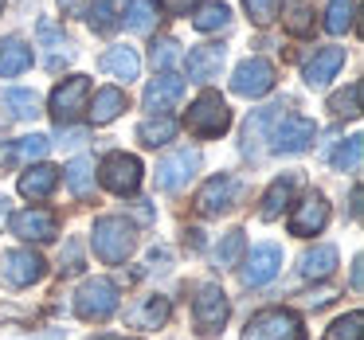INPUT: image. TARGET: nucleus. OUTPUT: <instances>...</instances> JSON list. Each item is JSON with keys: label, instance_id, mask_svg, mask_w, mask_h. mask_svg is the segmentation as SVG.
<instances>
[{"label": "nucleus", "instance_id": "c9c22d12", "mask_svg": "<svg viewBox=\"0 0 364 340\" xmlns=\"http://www.w3.org/2000/svg\"><path fill=\"white\" fill-rule=\"evenodd\" d=\"M333 168H337V172H356V168H360V160H364V137H348L345 145H337V149H333Z\"/></svg>", "mask_w": 364, "mask_h": 340}, {"label": "nucleus", "instance_id": "c756f323", "mask_svg": "<svg viewBox=\"0 0 364 340\" xmlns=\"http://www.w3.org/2000/svg\"><path fill=\"white\" fill-rule=\"evenodd\" d=\"M333 270H337V246H314V251H306L298 262L301 278H329Z\"/></svg>", "mask_w": 364, "mask_h": 340}, {"label": "nucleus", "instance_id": "ddd939ff", "mask_svg": "<svg viewBox=\"0 0 364 340\" xmlns=\"http://www.w3.org/2000/svg\"><path fill=\"white\" fill-rule=\"evenodd\" d=\"M278 270H282V246H278V243H262V246H255V251L243 258V270H239V278H243L247 290H255V285L274 282Z\"/></svg>", "mask_w": 364, "mask_h": 340}, {"label": "nucleus", "instance_id": "4be33fe9", "mask_svg": "<svg viewBox=\"0 0 364 340\" xmlns=\"http://www.w3.org/2000/svg\"><path fill=\"white\" fill-rule=\"evenodd\" d=\"M298 184H301V176L298 172H282L274 184L267 188V196H262V207H259V219H278V215L290 207V199H294V192H298Z\"/></svg>", "mask_w": 364, "mask_h": 340}, {"label": "nucleus", "instance_id": "1a4fd4ad", "mask_svg": "<svg viewBox=\"0 0 364 340\" xmlns=\"http://www.w3.org/2000/svg\"><path fill=\"white\" fill-rule=\"evenodd\" d=\"M43 270H48V262H43L36 251H28V246L9 251L4 258H0V278H4V285H12V290H24V285L40 282Z\"/></svg>", "mask_w": 364, "mask_h": 340}, {"label": "nucleus", "instance_id": "423d86ee", "mask_svg": "<svg viewBox=\"0 0 364 340\" xmlns=\"http://www.w3.org/2000/svg\"><path fill=\"white\" fill-rule=\"evenodd\" d=\"M98 184L114 196H134L141 184V160L134 153H106L98 165Z\"/></svg>", "mask_w": 364, "mask_h": 340}, {"label": "nucleus", "instance_id": "f704fd0d", "mask_svg": "<svg viewBox=\"0 0 364 340\" xmlns=\"http://www.w3.org/2000/svg\"><path fill=\"white\" fill-rule=\"evenodd\" d=\"M247 254V238H243V231H228L223 235V243L215 246V266L220 270H231V266H239V258Z\"/></svg>", "mask_w": 364, "mask_h": 340}, {"label": "nucleus", "instance_id": "37998d69", "mask_svg": "<svg viewBox=\"0 0 364 340\" xmlns=\"http://www.w3.org/2000/svg\"><path fill=\"white\" fill-rule=\"evenodd\" d=\"M161 12H168V16H188V12H196L204 0H153Z\"/></svg>", "mask_w": 364, "mask_h": 340}, {"label": "nucleus", "instance_id": "9d476101", "mask_svg": "<svg viewBox=\"0 0 364 340\" xmlns=\"http://www.w3.org/2000/svg\"><path fill=\"white\" fill-rule=\"evenodd\" d=\"M200 172V149H176L157 165V188L161 192H181Z\"/></svg>", "mask_w": 364, "mask_h": 340}, {"label": "nucleus", "instance_id": "58836bf2", "mask_svg": "<svg viewBox=\"0 0 364 340\" xmlns=\"http://www.w3.org/2000/svg\"><path fill=\"white\" fill-rule=\"evenodd\" d=\"M282 24H286V32L298 35V40H301V35H309V32H314V4H309V0H298V4L282 16Z\"/></svg>", "mask_w": 364, "mask_h": 340}, {"label": "nucleus", "instance_id": "09e8293b", "mask_svg": "<svg viewBox=\"0 0 364 340\" xmlns=\"http://www.w3.org/2000/svg\"><path fill=\"white\" fill-rule=\"evenodd\" d=\"M95 340H118V336H95Z\"/></svg>", "mask_w": 364, "mask_h": 340}, {"label": "nucleus", "instance_id": "79ce46f5", "mask_svg": "<svg viewBox=\"0 0 364 340\" xmlns=\"http://www.w3.org/2000/svg\"><path fill=\"white\" fill-rule=\"evenodd\" d=\"M243 9L259 28H267V24H274V16H278V0H243Z\"/></svg>", "mask_w": 364, "mask_h": 340}, {"label": "nucleus", "instance_id": "393cba45", "mask_svg": "<svg viewBox=\"0 0 364 340\" xmlns=\"http://www.w3.org/2000/svg\"><path fill=\"white\" fill-rule=\"evenodd\" d=\"M55 184H59V168L55 165H36V168H28L24 176H20V196L24 199H48L51 192H55Z\"/></svg>", "mask_w": 364, "mask_h": 340}, {"label": "nucleus", "instance_id": "7c9ffc66", "mask_svg": "<svg viewBox=\"0 0 364 340\" xmlns=\"http://www.w3.org/2000/svg\"><path fill=\"white\" fill-rule=\"evenodd\" d=\"M122 24H126L129 32H137V35L153 32V28H157V4H153V0H126Z\"/></svg>", "mask_w": 364, "mask_h": 340}, {"label": "nucleus", "instance_id": "20e7f679", "mask_svg": "<svg viewBox=\"0 0 364 340\" xmlns=\"http://www.w3.org/2000/svg\"><path fill=\"white\" fill-rule=\"evenodd\" d=\"M87 102H90V79L87 75H71V79H63L55 90H51L48 98V110L51 118H55V126H71V121H79L82 114H87Z\"/></svg>", "mask_w": 364, "mask_h": 340}, {"label": "nucleus", "instance_id": "b1692460", "mask_svg": "<svg viewBox=\"0 0 364 340\" xmlns=\"http://www.w3.org/2000/svg\"><path fill=\"white\" fill-rule=\"evenodd\" d=\"M98 67H102L106 75H114V79H122V82H134L137 75H141V55H137L134 48H126V43H118V48L102 51Z\"/></svg>", "mask_w": 364, "mask_h": 340}, {"label": "nucleus", "instance_id": "72a5a7b5", "mask_svg": "<svg viewBox=\"0 0 364 340\" xmlns=\"http://www.w3.org/2000/svg\"><path fill=\"white\" fill-rule=\"evenodd\" d=\"M129 321L137 324V329H161V324L168 321V297H145V305L141 309H134L129 313Z\"/></svg>", "mask_w": 364, "mask_h": 340}, {"label": "nucleus", "instance_id": "a211bd4d", "mask_svg": "<svg viewBox=\"0 0 364 340\" xmlns=\"http://www.w3.org/2000/svg\"><path fill=\"white\" fill-rule=\"evenodd\" d=\"M184 98V79L176 71H161L157 79L145 87V110L149 114H168Z\"/></svg>", "mask_w": 364, "mask_h": 340}, {"label": "nucleus", "instance_id": "8fccbe9b", "mask_svg": "<svg viewBox=\"0 0 364 340\" xmlns=\"http://www.w3.org/2000/svg\"><path fill=\"white\" fill-rule=\"evenodd\" d=\"M0 12H4V0H0Z\"/></svg>", "mask_w": 364, "mask_h": 340}, {"label": "nucleus", "instance_id": "2f4dec72", "mask_svg": "<svg viewBox=\"0 0 364 340\" xmlns=\"http://www.w3.org/2000/svg\"><path fill=\"white\" fill-rule=\"evenodd\" d=\"M356 24V0H329L325 4V32L329 35H345Z\"/></svg>", "mask_w": 364, "mask_h": 340}, {"label": "nucleus", "instance_id": "9b49d317", "mask_svg": "<svg viewBox=\"0 0 364 340\" xmlns=\"http://www.w3.org/2000/svg\"><path fill=\"white\" fill-rule=\"evenodd\" d=\"M9 227H12V235L24 238V243H51V238L59 235V219L48 207H24V212H16L9 219Z\"/></svg>", "mask_w": 364, "mask_h": 340}, {"label": "nucleus", "instance_id": "2eb2a0df", "mask_svg": "<svg viewBox=\"0 0 364 340\" xmlns=\"http://www.w3.org/2000/svg\"><path fill=\"white\" fill-rule=\"evenodd\" d=\"M235 199H239V180L228 172H220L196 192V212L200 215H220V212H231Z\"/></svg>", "mask_w": 364, "mask_h": 340}, {"label": "nucleus", "instance_id": "f257e3e1", "mask_svg": "<svg viewBox=\"0 0 364 340\" xmlns=\"http://www.w3.org/2000/svg\"><path fill=\"white\" fill-rule=\"evenodd\" d=\"M90 243H95V254L110 266L126 262L137 246V235H134V223L122 219V215H102L95 219V231H90Z\"/></svg>", "mask_w": 364, "mask_h": 340}, {"label": "nucleus", "instance_id": "c85d7f7f", "mask_svg": "<svg viewBox=\"0 0 364 340\" xmlns=\"http://www.w3.org/2000/svg\"><path fill=\"white\" fill-rule=\"evenodd\" d=\"M63 180H67V188H71L75 199H90V196H95V165H90L87 157H75L71 165L63 168Z\"/></svg>", "mask_w": 364, "mask_h": 340}, {"label": "nucleus", "instance_id": "412c9836", "mask_svg": "<svg viewBox=\"0 0 364 340\" xmlns=\"http://www.w3.org/2000/svg\"><path fill=\"white\" fill-rule=\"evenodd\" d=\"M345 67V48H321L314 59L306 63V87L321 90L329 87V79H337V71Z\"/></svg>", "mask_w": 364, "mask_h": 340}, {"label": "nucleus", "instance_id": "0eeeda50", "mask_svg": "<svg viewBox=\"0 0 364 340\" xmlns=\"http://www.w3.org/2000/svg\"><path fill=\"white\" fill-rule=\"evenodd\" d=\"M243 340H301V317L290 309H262L247 321Z\"/></svg>", "mask_w": 364, "mask_h": 340}, {"label": "nucleus", "instance_id": "39448f33", "mask_svg": "<svg viewBox=\"0 0 364 340\" xmlns=\"http://www.w3.org/2000/svg\"><path fill=\"white\" fill-rule=\"evenodd\" d=\"M118 301H122V293L110 278H87L79 285V293H75V313L82 321H106L118 309Z\"/></svg>", "mask_w": 364, "mask_h": 340}, {"label": "nucleus", "instance_id": "bb28decb", "mask_svg": "<svg viewBox=\"0 0 364 340\" xmlns=\"http://www.w3.org/2000/svg\"><path fill=\"white\" fill-rule=\"evenodd\" d=\"M122 12H126V0H90L82 16L90 20L95 32H114L122 24Z\"/></svg>", "mask_w": 364, "mask_h": 340}, {"label": "nucleus", "instance_id": "ea45409f", "mask_svg": "<svg viewBox=\"0 0 364 340\" xmlns=\"http://www.w3.org/2000/svg\"><path fill=\"white\" fill-rule=\"evenodd\" d=\"M149 59H153V67H157V71H173V67L181 63L184 55H181V43L168 40V35H161V40H153Z\"/></svg>", "mask_w": 364, "mask_h": 340}, {"label": "nucleus", "instance_id": "5701e85b", "mask_svg": "<svg viewBox=\"0 0 364 340\" xmlns=\"http://www.w3.org/2000/svg\"><path fill=\"white\" fill-rule=\"evenodd\" d=\"M122 110H129V98L122 87H102V90H95V102H87V114L95 126H110Z\"/></svg>", "mask_w": 364, "mask_h": 340}, {"label": "nucleus", "instance_id": "f8f14e48", "mask_svg": "<svg viewBox=\"0 0 364 340\" xmlns=\"http://www.w3.org/2000/svg\"><path fill=\"white\" fill-rule=\"evenodd\" d=\"M36 35H40V48H43V67L48 71H63L67 63H75V43L63 35V24H55V20L43 16L40 24H36Z\"/></svg>", "mask_w": 364, "mask_h": 340}, {"label": "nucleus", "instance_id": "a18cd8bd", "mask_svg": "<svg viewBox=\"0 0 364 340\" xmlns=\"http://www.w3.org/2000/svg\"><path fill=\"white\" fill-rule=\"evenodd\" d=\"M20 340H63V329H40L32 336H20Z\"/></svg>", "mask_w": 364, "mask_h": 340}, {"label": "nucleus", "instance_id": "cd10ccee", "mask_svg": "<svg viewBox=\"0 0 364 340\" xmlns=\"http://www.w3.org/2000/svg\"><path fill=\"white\" fill-rule=\"evenodd\" d=\"M176 137V121L168 118V114H153V118H145L141 126H137V141L145 145V149H157V145H168Z\"/></svg>", "mask_w": 364, "mask_h": 340}, {"label": "nucleus", "instance_id": "7ed1b4c3", "mask_svg": "<svg viewBox=\"0 0 364 340\" xmlns=\"http://www.w3.org/2000/svg\"><path fill=\"white\" fill-rule=\"evenodd\" d=\"M314 137H317V126L309 118H301V114H278V121L267 133V141H270L267 149L282 153V157H298V153H306L314 145Z\"/></svg>", "mask_w": 364, "mask_h": 340}, {"label": "nucleus", "instance_id": "dca6fc26", "mask_svg": "<svg viewBox=\"0 0 364 340\" xmlns=\"http://www.w3.org/2000/svg\"><path fill=\"white\" fill-rule=\"evenodd\" d=\"M223 63H228V48L223 43H200V48L188 51L184 71H188V82H212V79H220Z\"/></svg>", "mask_w": 364, "mask_h": 340}, {"label": "nucleus", "instance_id": "6ab92c4d", "mask_svg": "<svg viewBox=\"0 0 364 340\" xmlns=\"http://www.w3.org/2000/svg\"><path fill=\"white\" fill-rule=\"evenodd\" d=\"M51 141L43 133H32V137H16V141H9L4 149H0V165L4 168H32V160L48 157Z\"/></svg>", "mask_w": 364, "mask_h": 340}, {"label": "nucleus", "instance_id": "de8ad7c7", "mask_svg": "<svg viewBox=\"0 0 364 340\" xmlns=\"http://www.w3.org/2000/svg\"><path fill=\"white\" fill-rule=\"evenodd\" d=\"M4 215H9V199L0 196V223H4Z\"/></svg>", "mask_w": 364, "mask_h": 340}, {"label": "nucleus", "instance_id": "4468645a", "mask_svg": "<svg viewBox=\"0 0 364 340\" xmlns=\"http://www.w3.org/2000/svg\"><path fill=\"white\" fill-rule=\"evenodd\" d=\"M192 317H196L200 332H220L223 321H228V293H223L215 282L200 285L196 301H192Z\"/></svg>", "mask_w": 364, "mask_h": 340}, {"label": "nucleus", "instance_id": "f03ea898", "mask_svg": "<svg viewBox=\"0 0 364 340\" xmlns=\"http://www.w3.org/2000/svg\"><path fill=\"white\" fill-rule=\"evenodd\" d=\"M184 129H188L192 137H204V141L223 137V133L231 129V110H228V102H223L215 90H200L196 102L188 106V114H184Z\"/></svg>", "mask_w": 364, "mask_h": 340}, {"label": "nucleus", "instance_id": "aec40b11", "mask_svg": "<svg viewBox=\"0 0 364 340\" xmlns=\"http://www.w3.org/2000/svg\"><path fill=\"white\" fill-rule=\"evenodd\" d=\"M32 63H36L32 43H24L20 35H4L0 40V79H20Z\"/></svg>", "mask_w": 364, "mask_h": 340}, {"label": "nucleus", "instance_id": "c03bdc74", "mask_svg": "<svg viewBox=\"0 0 364 340\" xmlns=\"http://www.w3.org/2000/svg\"><path fill=\"white\" fill-rule=\"evenodd\" d=\"M59 4H63V12H67V16H82L90 0H59Z\"/></svg>", "mask_w": 364, "mask_h": 340}, {"label": "nucleus", "instance_id": "6e6552de", "mask_svg": "<svg viewBox=\"0 0 364 340\" xmlns=\"http://www.w3.org/2000/svg\"><path fill=\"white\" fill-rule=\"evenodd\" d=\"M274 82H278V71H274V63L262 59V55L243 59V63L235 67V75H231V90H235L239 98H262V94L274 90Z\"/></svg>", "mask_w": 364, "mask_h": 340}, {"label": "nucleus", "instance_id": "a878e982", "mask_svg": "<svg viewBox=\"0 0 364 340\" xmlns=\"http://www.w3.org/2000/svg\"><path fill=\"white\" fill-rule=\"evenodd\" d=\"M278 114H282V102L262 106V110H255L251 118H247V126H243V153H247V157H255V145L270 133V126L278 121Z\"/></svg>", "mask_w": 364, "mask_h": 340}, {"label": "nucleus", "instance_id": "f3484780", "mask_svg": "<svg viewBox=\"0 0 364 340\" xmlns=\"http://www.w3.org/2000/svg\"><path fill=\"white\" fill-rule=\"evenodd\" d=\"M325 223H329V204H325L321 192H309V196L294 207V215H290V235L309 238V235H317Z\"/></svg>", "mask_w": 364, "mask_h": 340}, {"label": "nucleus", "instance_id": "473e14b6", "mask_svg": "<svg viewBox=\"0 0 364 340\" xmlns=\"http://www.w3.org/2000/svg\"><path fill=\"white\" fill-rule=\"evenodd\" d=\"M231 24V9L228 4H220V0H212V4H200L196 16H192V28L196 32H223V28Z\"/></svg>", "mask_w": 364, "mask_h": 340}, {"label": "nucleus", "instance_id": "a19ab883", "mask_svg": "<svg viewBox=\"0 0 364 340\" xmlns=\"http://www.w3.org/2000/svg\"><path fill=\"white\" fill-rule=\"evenodd\" d=\"M329 110L337 114V118H360V87L348 82L345 90H337V94L329 98Z\"/></svg>", "mask_w": 364, "mask_h": 340}, {"label": "nucleus", "instance_id": "e433bc0d", "mask_svg": "<svg viewBox=\"0 0 364 340\" xmlns=\"http://www.w3.org/2000/svg\"><path fill=\"white\" fill-rule=\"evenodd\" d=\"M4 106L12 110V118H40V98L32 94V90H4Z\"/></svg>", "mask_w": 364, "mask_h": 340}, {"label": "nucleus", "instance_id": "49530a36", "mask_svg": "<svg viewBox=\"0 0 364 340\" xmlns=\"http://www.w3.org/2000/svg\"><path fill=\"white\" fill-rule=\"evenodd\" d=\"M353 290H360V258L353 262Z\"/></svg>", "mask_w": 364, "mask_h": 340}, {"label": "nucleus", "instance_id": "4c0bfd02", "mask_svg": "<svg viewBox=\"0 0 364 340\" xmlns=\"http://www.w3.org/2000/svg\"><path fill=\"white\" fill-rule=\"evenodd\" d=\"M360 336H364V317H360V309L337 317V321L329 324V332H325V340H360Z\"/></svg>", "mask_w": 364, "mask_h": 340}]
</instances>
